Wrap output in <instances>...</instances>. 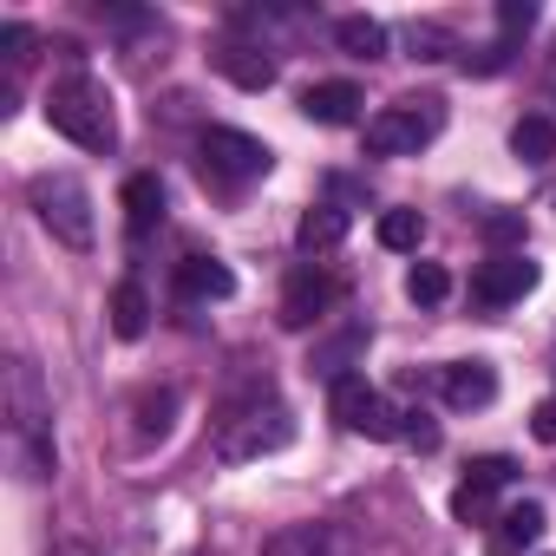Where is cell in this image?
<instances>
[{"instance_id":"5bb4252c","label":"cell","mask_w":556,"mask_h":556,"mask_svg":"<svg viewBox=\"0 0 556 556\" xmlns=\"http://www.w3.org/2000/svg\"><path fill=\"white\" fill-rule=\"evenodd\" d=\"M445 400H452L458 413H478V406L497 400V374H491L484 361H458V367H445Z\"/></svg>"},{"instance_id":"30bf717a","label":"cell","mask_w":556,"mask_h":556,"mask_svg":"<svg viewBox=\"0 0 556 556\" xmlns=\"http://www.w3.org/2000/svg\"><path fill=\"white\" fill-rule=\"evenodd\" d=\"M334 302H341V282H334L328 268H295L289 289H282V328H308V321H321Z\"/></svg>"},{"instance_id":"e0dca14e","label":"cell","mask_w":556,"mask_h":556,"mask_svg":"<svg viewBox=\"0 0 556 556\" xmlns=\"http://www.w3.org/2000/svg\"><path fill=\"white\" fill-rule=\"evenodd\" d=\"M334 40L354 53V60H387V27L374 14H341L334 21Z\"/></svg>"},{"instance_id":"2e32d148","label":"cell","mask_w":556,"mask_h":556,"mask_svg":"<svg viewBox=\"0 0 556 556\" xmlns=\"http://www.w3.org/2000/svg\"><path fill=\"white\" fill-rule=\"evenodd\" d=\"M216 73H223L229 86H242V92H268V86H275V60L255 53V47H223V53H216Z\"/></svg>"},{"instance_id":"603a6c76","label":"cell","mask_w":556,"mask_h":556,"mask_svg":"<svg viewBox=\"0 0 556 556\" xmlns=\"http://www.w3.org/2000/svg\"><path fill=\"white\" fill-rule=\"evenodd\" d=\"M491 497H497L491 484H471V478H465V484L452 491V517H458L465 530H484V523H497V517H491Z\"/></svg>"},{"instance_id":"9a60e30c","label":"cell","mask_w":556,"mask_h":556,"mask_svg":"<svg viewBox=\"0 0 556 556\" xmlns=\"http://www.w3.org/2000/svg\"><path fill=\"white\" fill-rule=\"evenodd\" d=\"M177 289H184L190 302H223V295H236V275H229L216 255H190V262L177 268Z\"/></svg>"},{"instance_id":"7c38bea8","label":"cell","mask_w":556,"mask_h":556,"mask_svg":"<svg viewBox=\"0 0 556 556\" xmlns=\"http://www.w3.org/2000/svg\"><path fill=\"white\" fill-rule=\"evenodd\" d=\"M361 86H348V79H328V86H308L302 92V118H315V125H354L361 118Z\"/></svg>"},{"instance_id":"8fae6325","label":"cell","mask_w":556,"mask_h":556,"mask_svg":"<svg viewBox=\"0 0 556 556\" xmlns=\"http://www.w3.org/2000/svg\"><path fill=\"white\" fill-rule=\"evenodd\" d=\"M543 523H549V510L536 504V497H523V504H510L497 523H491V543H484V556H523L536 536H543Z\"/></svg>"},{"instance_id":"83f0119b","label":"cell","mask_w":556,"mask_h":556,"mask_svg":"<svg viewBox=\"0 0 556 556\" xmlns=\"http://www.w3.org/2000/svg\"><path fill=\"white\" fill-rule=\"evenodd\" d=\"M170 406H177L170 393H157V400H144V406H138V413H144V426H138V432H144V439H151V432L164 439V432H170Z\"/></svg>"},{"instance_id":"4316f807","label":"cell","mask_w":556,"mask_h":556,"mask_svg":"<svg viewBox=\"0 0 556 556\" xmlns=\"http://www.w3.org/2000/svg\"><path fill=\"white\" fill-rule=\"evenodd\" d=\"M484 236H491L497 249H510V242H523V216H517V210H497V216H484Z\"/></svg>"},{"instance_id":"8992f818","label":"cell","mask_w":556,"mask_h":556,"mask_svg":"<svg viewBox=\"0 0 556 556\" xmlns=\"http://www.w3.org/2000/svg\"><path fill=\"white\" fill-rule=\"evenodd\" d=\"M328 406H334V419H341L348 432H361V439H400V419H406V413H400L380 387H367V374L334 380Z\"/></svg>"},{"instance_id":"52a82bcc","label":"cell","mask_w":556,"mask_h":556,"mask_svg":"<svg viewBox=\"0 0 556 556\" xmlns=\"http://www.w3.org/2000/svg\"><path fill=\"white\" fill-rule=\"evenodd\" d=\"M275 170V151L249 131H229V125H210L203 131V177L216 184H249V177H268Z\"/></svg>"},{"instance_id":"d6986e66","label":"cell","mask_w":556,"mask_h":556,"mask_svg":"<svg viewBox=\"0 0 556 556\" xmlns=\"http://www.w3.org/2000/svg\"><path fill=\"white\" fill-rule=\"evenodd\" d=\"M144 328H151V295H144L138 282H118V289H112V334H118V341H138Z\"/></svg>"},{"instance_id":"f1b7e54d","label":"cell","mask_w":556,"mask_h":556,"mask_svg":"<svg viewBox=\"0 0 556 556\" xmlns=\"http://www.w3.org/2000/svg\"><path fill=\"white\" fill-rule=\"evenodd\" d=\"M400 439L419 445V452H432V445H439V426H432L426 413H406V419H400Z\"/></svg>"},{"instance_id":"3957f363","label":"cell","mask_w":556,"mask_h":556,"mask_svg":"<svg viewBox=\"0 0 556 556\" xmlns=\"http://www.w3.org/2000/svg\"><path fill=\"white\" fill-rule=\"evenodd\" d=\"M27 203H34V216L47 223V236L53 242H66V249H92V236H99V223H92V190L73 177V170H40L34 184H27Z\"/></svg>"},{"instance_id":"ba28073f","label":"cell","mask_w":556,"mask_h":556,"mask_svg":"<svg viewBox=\"0 0 556 556\" xmlns=\"http://www.w3.org/2000/svg\"><path fill=\"white\" fill-rule=\"evenodd\" d=\"M262 556H361V543H354L348 523L315 517V523H282V530L262 543Z\"/></svg>"},{"instance_id":"cb8c5ba5","label":"cell","mask_w":556,"mask_h":556,"mask_svg":"<svg viewBox=\"0 0 556 556\" xmlns=\"http://www.w3.org/2000/svg\"><path fill=\"white\" fill-rule=\"evenodd\" d=\"M406 295H413L419 308H439V302L452 295V275H445L439 262H413V275H406Z\"/></svg>"},{"instance_id":"d4e9b609","label":"cell","mask_w":556,"mask_h":556,"mask_svg":"<svg viewBox=\"0 0 556 556\" xmlns=\"http://www.w3.org/2000/svg\"><path fill=\"white\" fill-rule=\"evenodd\" d=\"M465 478H471V484H491V491H504V484L517 478V465L491 452V458H471V471H465Z\"/></svg>"},{"instance_id":"44dd1931","label":"cell","mask_w":556,"mask_h":556,"mask_svg":"<svg viewBox=\"0 0 556 556\" xmlns=\"http://www.w3.org/2000/svg\"><path fill=\"white\" fill-rule=\"evenodd\" d=\"M361 348H367V328H348V334H334V341H321L308 367H321L328 380H348V361H354Z\"/></svg>"},{"instance_id":"ffe728a7","label":"cell","mask_w":556,"mask_h":556,"mask_svg":"<svg viewBox=\"0 0 556 556\" xmlns=\"http://www.w3.org/2000/svg\"><path fill=\"white\" fill-rule=\"evenodd\" d=\"M510 151H517L523 164H549V157H556V118H543V112L517 118V131H510Z\"/></svg>"},{"instance_id":"484cf974","label":"cell","mask_w":556,"mask_h":556,"mask_svg":"<svg viewBox=\"0 0 556 556\" xmlns=\"http://www.w3.org/2000/svg\"><path fill=\"white\" fill-rule=\"evenodd\" d=\"M497 27H504V40H517V34L536 27V8H530V0H504V8H497Z\"/></svg>"},{"instance_id":"7a4b0ae2","label":"cell","mask_w":556,"mask_h":556,"mask_svg":"<svg viewBox=\"0 0 556 556\" xmlns=\"http://www.w3.org/2000/svg\"><path fill=\"white\" fill-rule=\"evenodd\" d=\"M47 125H53L60 138H73L79 151H112V144H118L112 92H105L99 79H86V73H73V79H60V86L47 92Z\"/></svg>"},{"instance_id":"4dcf8cb0","label":"cell","mask_w":556,"mask_h":556,"mask_svg":"<svg viewBox=\"0 0 556 556\" xmlns=\"http://www.w3.org/2000/svg\"><path fill=\"white\" fill-rule=\"evenodd\" d=\"M530 432H536L543 445H556V393H549V400H536V413H530Z\"/></svg>"},{"instance_id":"1f68e13d","label":"cell","mask_w":556,"mask_h":556,"mask_svg":"<svg viewBox=\"0 0 556 556\" xmlns=\"http://www.w3.org/2000/svg\"><path fill=\"white\" fill-rule=\"evenodd\" d=\"M53 556H99V549H92V543H79V536H66V543H60Z\"/></svg>"},{"instance_id":"7402d4cb","label":"cell","mask_w":556,"mask_h":556,"mask_svg":"<svg viewBox=\"0 0 556 556\" xmlns=\"http://www.w3.org/2000/svg\"><path fill=\"white\" fill-rule=\"evenodd\" d=\"M374 236H380V249H400V255H406V249H419V236H426V216H419V210H387Z\"/></svg>"},{"instance_id":"5b68a950","label":"cell","mask_w":556,"mask_h":556,"mask_svg":"<svg viewBox=\"0 0 556 556\" xmlns=\"http://www.w3.org/2000/svg\"><path fill=\"white\" fill-rule=\"evenodd\" d=\"M439 125H445V99H400V105L367 118V151L374 157H406V151L432 144Z\"/></svg>"},{"instance_id":"9c48e42d","label":"cell","mask_w":556,"mask_h":556,"mask_svg":"<svg viewBox=\"0 0 556 556\" xmlns=\"http://www.w3.org/2000/svg\"><path fill=\"white\" fill-rule=\"evenodd\" d=\"M536 289V262L530 255H491L478 275H471V295L484 302V308H510V302H523Z\"/></svg>"},{"instance_id":"277c9868","label":"cell","mask_w":556,"mask_h":556,"mask_svg":"<svg viewBox=\"0 0 556 556\" xmlns=\"http://www.w3.org/2000/svg\"><path fill=\"white\" fill-rule=\"evenodd\" d=\"M295 439V419L282 413V406H242V413H229L223 419V432H216V458L223 465H249V458H268V452H282Z\"/></svg>"},{"instance_id":"ac0fdd59","label":"cell","mask_w":556,"mask_h":556,"mask_svg":"<svg viewBox=\"0 0 556 556\" xmlns=\"http://www.w3.org/2000/svg\"><path fill=\"white\" fill-rule=\"evenodd\" d=\"M295 242L315 255V249H334V242H348V210H334V203H315L302 223H295Z\"/></svg>"},{"instance_id":"f546056e","label":"cell","mask_w":556,"mask_h":556,"mask_svg":"<svg viewBox=\"0 0 556 556\" xmlns=\"http://www.w3.org/2000/svg\"><path fill=\"white\" fill-rule=\"evenodd\" d=\"M27 47H34V34H27L21 21L0 27V53H8V66H27Z\"/></svg>"},{"instance_id":"4fadbf2b","label":"cell","mask_w":556,"mask_h":556,"mask_svg":"<svg viewBox=\"0 0 556 556\" xmlns=\"http://www.w3.org/2000/svg\"><path fill=\"white\" fill-rule=\"evenodd\" d=\"M125 229L131 236H151L157 223H164V184L151 177V170H138V177H125Z\"/></svg>"},{"instance_id":"6da1fadb","label":"cell","mask_w":556,"mask_h":556,"mask_svg":"<svg viewBox=\"0 0 556 556\" xmlns=\"http://www.w3.org/2000/svg\"><path fill=\"white\" fill-rule=\"evenodd\" d=\"M47 419H53V400H47V387H40L34 361H14V367H8V439H14L21 478H47V471H53Z\"/></svg>"}]
</instances>
